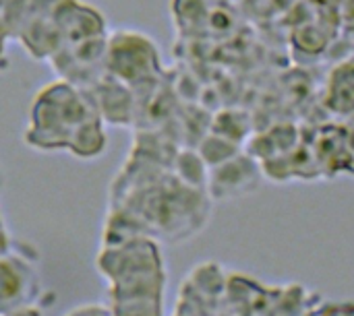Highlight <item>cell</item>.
I'll return each instance as SVG.
<instances>
[{"label": "cell", "mask_w": 354, "mask_h": 316, "mask_svg": "<svg viewBox=\"0 0 354 316\" xmlns=\"http://www.w3.org/2000/svg\"><path fill=\"white\" fill-rule=\"evenodd\" d=\"M346 168L354 172V145H348V157H346Z\"/></svg>", "instance_id": "5"}, {"label": "cell", "mask_w": 354, "mask_h": 316, "mask_svg": "<svg viewBox=\"0 0 354 316\" xmlns=\"http://www.w3.org/2000/svg\"><path fill=\"white\" fill-rule=\"evenodd\" d=\"M324 316H354V304H338L326 308Z\"/></svg>", "instance_id": "4"}, {"label": "cell", "mask_w": 354, "mask_h": 316, "mask_svg": "<svg viewBox=\"0 0 354 316\" xmlns=\"http://www.w3.org/2000/svg\"><path fill=\"white\" fill-rule=\"evenodd\" d=\"M64 46H73L104 35L106 21L102 12L81 0H64L52 17Z\"/></svg>", "instance_id": "1"}, {"label": "cell", "mask_w": 354, "mask_h": 316, "mask_svg": "<svg viewBox=\"0 0 354 316\" xmlns=\"http://www.w3.org/2000/svg\"><path fill=\"white\" fill-rule=\"evenodd\" d=\"M255 166V161L251 159H228L220 166L218 170V176L214 178V197L218 199H232V197H243V195H249L259 178H245V180H239V176L251 172Z\"/></svg>", "instance_id": "2"}, {"label": "cell", "mask_w": 354, "mask_h": 316, "mask_svg": "<svg viewBox=\"0 0 354 316\" xmlns=\"http://www.w3.org/2000/svg\"><path fill=\"white\" fill-rule=\"evenodd\" d=\"M328 106L336 114L354 112V64H342L330 75Z\"/></svg>", "instance_id": "3"}]
</instances>
